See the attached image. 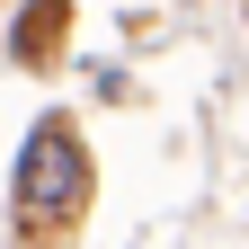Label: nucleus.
<instances>
[{"label": "nucleus", "instance_id": "1", "mask_svg": "<svg viewBox=\"0 0 249 249\" xmlns=\"http://www.w3.org/2000/svg\"><path fill=\"white\" fill-rule=\"evenodd\" d=\"M80 196H89V151H80V134H71V124H36L27 151H18V223L62 231L80 213Z\"/></svg>", "mask_w": 249, "mask_h": 249}]
</instances>
